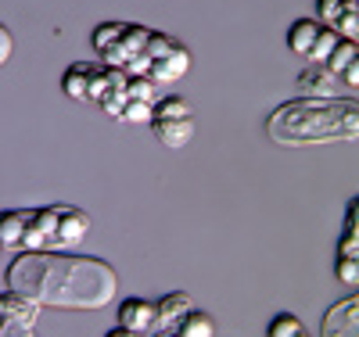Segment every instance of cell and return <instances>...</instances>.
<instances>
[{
    "label": "cell",
    "instance_id": "obj_12",
    "mask_svg": "<svg viewBox=\"0 0 359 337\" xmlns=\"http://www.w3.org/2000/svg\"><path fill=\"white\" fill-rule=\"evenodd\" d=\"M341 79L327 69V65H306L298 72V90L302 97H341Z\"/></svg>",
    "mask_w": 359,
    "mask_h": 337
},
{
    "label": "cell",
    "instance_id": "obj_24",
    "mask_svg": "<svg viewBox=\"0 0 359 337\" xmlns=\"http://www.w3.org/2000/svg\"><path fill=\"white\" fill-rule=\"evenodd\" d=\"M341 83L345 86H359V54L348 61V65H345V72H341Z\"/></svg>",
    "mask_w": 359,
    "mask_h": 337
},
{
    "label": "cell",
    "instance_id": "obj_17",
    "mask_svg": "<svg viewBox=\"0 0 359 337\" xmlns=\"http://www.w3.org/2000/svg\"><path fill=\"white\" fill-rule=\"evenodd\" d=\"M180 337H216V319L194 305L184 316V323H180Z\"/></svg>",
    "mask_w": 359,
    "mask_h": 337
},
{
    "label": "cell",
    "instance_id": "obj_21",
    "mask_svg": "<svg viewBox=\"0 0 359 337\" xmlns=\"http://www.w3.org/2000/svg\"><path fill=\"white\" fill-rule=\"evenodd\" d=\"M151 111H155V104H147V101H130L126 111H123V122H151Z\"/></svg>",
    "mask_w": 359,
    "mask_h": 337
},
{
    "label": "cell",
    "instance_id": "obj_25",
    "mask_svg": "<svg viewBox=\"0 0 359 337\" xmlns=\"http://www.w3.org/2000/svg\"><path fill=\"white\" fill-rule=\"evenodd\" d=\"M104 337H151V333H133V330H123V326H115V330H108Z\"/></svg>",
    "mask_w": 359,
    "mask_h": 337
},
{
    "label": "cell",
    "instance_id": "obj_10",
    "mask_svg": "<svg viewBox=\"0 0 359 337\" xmlns=\"http://www.w3.org/2000/svg\"><path fill=\"white\" fill-rule=\"evenodd\" d=\"M320 337H359V291L327 309L320 323Z\"/></svg>",
    "mask_w": 359,
    "mask_h": 337
},
{
    "label": "cell",
    "instance_id": "obj_3",
    "mask_svg": "<svg viewBox=\"0 0 359 337\" xmlns=\"http://www.w3.org/2000/svg\"><path fill=\"white\" fill-rule=\"evenodd\" d=\"M90 216L76 205H43L33 208V223H29V237H25V252H72L86 240L90 233Z\"/></svg>",
    "mask_w": 359,
    "mask_h": 337
},
{
    "label": "cell",
    "instance_id": "obj_23",
    "mask_svg": "<svg viewBox=\"0 0 359 337\" xmlns=\"http://www.w3.org/2000/svg\"><path fill=\"white\" fill-rule=\"evenodd\" d=\"M11 54H15V36H11V29L0 22V69L11 61Z\"/></svg>",
    "mask_w": 359,
    "mask_h": 337
},
{
    "label": "cell",
    "instance_id": "obj_7",
    "mask_svg": "<svg viewBox=\"0 0 359 337\" xmlns=\"http://www.w3.org/2000/svg\"><path fill=\"white\" fill-rule=\"evenodd\" d=\"M115 72L118 69H108L104 61H76L62 76V90H65V97L79 104H97L104 97V90L111 86Z\"/></svg>",
    "mask_w": 359,
    "mask_h": 337
},
{
    "label": "cell",
    "instance_id": "obj_20",
    "mask_svg": "<svg viewBox=\"0 0 359 337\" xmlns=\"http://www.w3.org/2000/svg\"><path fill=\"white\" fill-rule=\"evenodd\" d=\"M355 54H359V43H352V40H345V36H341V40H338V47H334V54L327 57V69H331V72L341 79L345 65H348V61H352Z\"/></svg>",
    "mask_w": 359,
    "mask_h": 337
},
{
    "label": "cell",
    "instance_id": "obj_13",
    "mask_svg": "<svg viewBox=\"0 0 359 337\" xmlns=\"http://www.w3.org/2000/svg\"><path fill=\"white\" fill-rule=\"evenodd\" d=\"M118 326L133 330V333H151L155 330V301H144V298H126L118 301Z\"/></svg>",
    "mask_w": 359,
    "mask_h": 337
},
{
    "label": "cell",
    "instance_id": "obj_22",
    "mask_svg": "<svg viewBox=\"0 0 359 337\" xmlns=\"http://www.w3.org/2000/svg\"><path fill=\"white\" fill-rule=\"evenodd\" d=\"M345 237L359 240V198H352L348 208H345Z\"/></svg>",
    "mask_w": 359,
    "mask_h": 337
},
{
    "label": "cell",
    "instance_id": "obj_4",
    "mask_svg": "<svg viewBox=\"0 0 359 337\" xmlns=\"http://www.w3.org/2000/svg\"><path fill=\"white\" fill-rule=\"evenodd\" d=\"M151 40V29L137 22H101L90 33V47L108 69L126 76H144V50Z\"/></svg>",
    "mask_w": 359,
    "mask_h": 337
},
{
    "label": "cell",
    "instance_id": "obj_1",
    "mask_svg": "<svg viewBox=\"0 0 359 337\" xmlns=\"http://www.w3.org/2000/svg\"><path fill=\"white\" fill-rule=\"evenodd\" d=\"M8 291L40 309L101 312L118 294V273L104 259L72 252H22L8 266Z\"/></svg>",
    "mask_w": 359,
    "mask_h": 337
},
{
    "label": "cell",
    "instance_id": "obj_2",
    "mask_svg": "<svg viewBox=\"0 0 359 337\" xmlns=\"http://www.w3.org/2000/svg\"><path fill=\"white\" fill-rule=\"evenodd\" d=\"M262 130L277 147L352 144V140H359V101L294 97L269 111Z\"/></svg>",
    "mask_w": 359,
    "mask_h": 337
},
{
    "label": "cell",
    "instance_id": "obj_27",
    "mask_svg": "<svg viewBox=\"0 0 359 337\" xmlns=\"http://www.w3.org/2000/svg\"><path fill=\"white\" fill-rule=\"evenodd\" d=\"M298 337H313V333H306V330H302V333H298Z\"/></svg>",
    "mask_w": 359,
    "mask_h": 337
},
{
    "label": "cell",
    "instance_id": "obj_14",
    "mask_svg": "<svg viewBox=\"0 0 359 337\" xmlns=\"http://www.w3.org/2000/svg\"><path fill=\"white\" fill-rule=\"evenodd\" d=\"M194 309V298L187 291H172L165 298L155 301V330H180V323H184V316Z\"/></svg>",
    "mask_w": 359,
    "mask_h": 337
},
{
    "label": "cell",
    "instance_id": "obj_11",
    "mask_svg": "<svg viewBox=\"0 0 359 337\" xmlns=\"http://www.w3.org/2000/svg\"><path fill=\"white\" fill-rule=\"evenodd\" d=\"M29 223H33V208H4L0 212V248L4 252H25Z\"/></svg>",
    "mask_w": 359,
    "mask_h": 337
},
{
    "label": "cell",
    "instance_id": "obj_28",
    "mask_svg": "<svg viewBox=\"0 0 359 337\" xmlns=\"http://www.w3.org/2000/svg\"><path fill=\"white\" fill-rule=\"evenodd\" d=\"M0 252H4V248H0Z\"/></svg>",
    "mask_w": 359,
    "mask_h": 337
},
{
    "label": "cell",
    "instance_id": "obj_5",
    "mask_svg": "<svg viewBox=\"0 0 359 337\" xmlns=\"http://www.w3.org/2000/svg\"><path fill=\"white\" fill-rule=\"evenodd\" d=\"M151 133L162 147L169 151H180L187 147L198 133V122H194V111H191V101L180 97V94H169L162 101H155V111H151Z\"/></svg>",
    "mask_w": 359,
    "mask_h": 337
},
{
    "label": "cell",
    "instance_id": "obj_9",
    "mask_svg": "<svg viewBox=\"0 0 359 337\" xmlns=\"http://www.w3.org/2000/svg\"><path fill=\"white\" fill-rule=\"evenodd\" d=\"M316 22L359 43V0H316Z\"/></svg>",
    "mask_w": 359,
    "mask_h": 337
},
{
    "label": "cell",
    "instance_id": "obj_6",
    "mask_svg": "<svg viewBox=\"0 0 359 337\" xmlns=\"http://www.w3.org/2000/svg\"><path fill=\"white\" fill-rule=\"evenodd\" d=\"M187 72H191V50L180 40L151 29V40H147V50H144V79L162 86V83L184 79Z\"/></svg>",
    "mask_w": 359,
    "mask_h": 337
},
{
    "label": "cell",
    "instance_id": "obj_8",
    "mask_svg": "<svg viewBox=\"0 0 359 337\" xmlns=\"http://www.w3.org/2000/svg\"><path fill=\"white\" fill-rule=\"evenodd\" d=\"M40 319V305L22 294H0V337H33Z\"/></svg>",
    "mask_w": 359,
    "mask_h": 337
},
{
    "label": "cell",
    "instance_id": "obj_19",
    "mask_svg": "<svg viewBox=\"0 0 359 337\" xmlns=\"http://www.w3.org/2000/svg\"><path fill=\"white\" fill-rule=\"evenodd\" d=\"M306 326H302V319H298L294 312H277L273 319H269V326H266V337H298Z\"/></svg>",
    "mask_w": 359,
    "mask_h": 337
},
{
    "label": "cell",
    "instance_id": "obj_16",
    "mask_svg": "<svg viewBox=\"0 0 359 337\" xmlns=\"http://www.w3.org/2000/svg\"><path fill=\"white\" fill-rule=\"evenodd\" d=\"M316 36H320V22H316V18H298V22H291V29H287V50L309 57Z\"/></svg>",
    "mask_w": 359,
    "mask_h": 337
},
{
    "label": "cell",
    "instance_id": "obj_29",
    "mask_svg": "<svg viewBox=\"0 0 359 337\" xmlns=\"http://www.w3.org/2000/svg\"><path fill=\"white\" fill-rule=\"evenodd\" d=\"M33 337H36V333H33Z\"/></svg>",
    "mask_w": 359,
    "mask_h": 337
},
{
    "label": "cell",
    "instance_id": "obj_15",
    "mask_svg": "<svg viewBox=\"0 0 359 337\" xmlns=\"http://www.w3.org/2000/svg\"><path fill=\"white\" fill-rule=\"evenodd\" d=\"M334 277H338V284L359 287V240H355V237H345V233H341V240H338Z\"/></svg>",
    "mask_w": 359,
    "mask_h": 337
},
{
    "label": "cell",
    "instance_id": "obj_18",
    "mask_svg": "<svg viewBox=\"0 0 359 337\" xmlns=\"http://www.w3.org/2000/svg\"><path fill=\"white\" fill-rule=\"evenodd\" d=\"M338 33H334V29H327L323 22H320V36H316V43H313V50H309V65H327V57H331L334 54V47H338Z\"/></svg>",
    "mask_w": 359,
    "mask_h": 337
},
{
    "label": "cell",
    "instance_id": "obj_26",
    "mask_svg": "<svg viewBox=\"0 0 359 337\" xmlns=\"http://www.w3.org/2000/svg\"><path fill=\"white\" fill-rule=\"evenodd\" d=\"M151 337H180V330H151Z\"/></svg>",
    "mask_w": 359,
    "mask_h": 337
}]
</instances>
